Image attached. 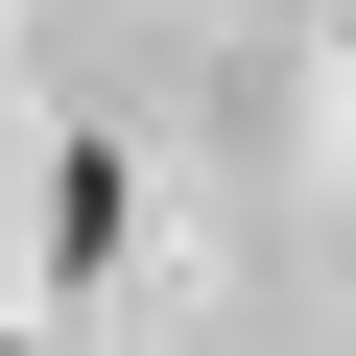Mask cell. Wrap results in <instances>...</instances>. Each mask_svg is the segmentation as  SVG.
<instances>
[{"instance_id": "obj_1", "label": "cell", "mask_w": 356, "mask_h": 356, "mask_svg": "<svg viewBox=\"0 0 356 356\" xmlns=\"http://www.w3.org/2000/svg\"><path fill=\"white\" fill-rule=\"evenodd\" d=\"M48 261H72V285L119 261V143H72V166H48Z\"/></svg>"}]
</instances>
